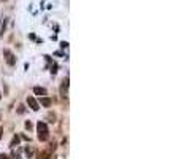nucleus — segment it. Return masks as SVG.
<instances>
[{"mask_svg": "<svg viewBox=\"0 0 181 159\" xmlns=\"http://www.w3.org/2000/svg\"><path fill=\"white\" fill-rule=\"evenodd\" d=\"M24 111H26L24 105H19V107H18V113H19V115H22V113H24Z\"/></svg>", "mask_w": 181, "mask_h": 159, "instance_id": "nucleus-11", "label": "nucleus"}, {"mask_svg": "<svg viewBox=\"0 0 181 159\" xmlns=\"http://www.w3.org/2000/svg\"><path fill=\"white\" fill-rule=\"evenodd\" d=\"M40 102H41V105L43 107H51V103H53V100L49 99V97H46V96H43V97H40Z\"/></svg>", "mask_w": 181, "mask_h": 159, "instance_id": "nucleus-6", "label": "nucleus"}, {"mask_svg": "<svg viewBox=\"0 0 181 159\" xmlns=\"http://www.w3.org/2000/svg\"><path fill=\"white\" fill-rule=\"evenodd\" d=\"M26 129H32V123H30V121H27V123H26Z\"/></svg>", "mask_w": 181, "mask_h": 159, "instance_id": "nucleus-12", "label": "nucleus"}, {"mask_svg": "<svg viewBox=\"0 0 181 159\" xmlns=\"http://www.w3.org/2000/svg\"><path fill=\"white\" fill-rule=\"evenodd\" d=\"M68 84H70L68 78H64L62 84H60V96H62V97H67V91H68Z\"/></svg>", "mask_w": 181, "mask_h": 159, "instance_id": "nucleus-3", "label": "nucleus"}, {"mask_svg": "<svg viewBox=\"0 0 181 159\" xmlns=\"http://www.w3.org/2000/svg\"><path fill=\"white\" fill-rule=\"evenodd\" d=\"M3 56H5V60L8 62V65H15L16 64V57L10 49H3Z\"/></svg>", "mask_w": 181, "mask_h": 159, "instance_id": "nucleus-2", "label": "nucleus"}, {"mask_svg": "<svg viewBox=\"0 0 181 159\" xmlns=\"http://www.w3.org/2000/svg\"><path fill=\"white\" fill-rule=\"evenodd\" d=\"M51 73H53V75H56V73H57V64H53V67H51Z\"/></svg>", "mask_w": 181, "mask_h": 159, "instance_id": "nucleus-10", "label": "nucleus"}, {"mask_svg": "<svg viewBox=\"0 0 181 159\" xmlns=\"http://www.w3.org/2000/svg\"><path fill=\"white\" fill-rule=\"evenodd\" d=\"M26 156H27L29 159L33 156V148L32 147H26Z\"/></svg>", "mask_w": 181, "mask_h": 159, "instance_id": "nucleus-8", "label": "nucleus"}, {"mask_svg": "<svg viewBox=\"0 0 181 159\" xmlns=\"http://www.w3.org/2000/svg\"><path fill=\"white\" fill-rule=\"evenodd\" d=\"M0 100H2V94H0Z\"/></svg>", "mask_w": 181, "mask_h": 159, "instance_id": "nucleus-16", "label": "nucleus"}, {"mask_svg": "<svg viewBox=\"0 0 181 159\" xmlns=\"http://www.w3.org/2000/svg\"><path fill=\"white\" fill-rule=\"evenodd\" d=\"M3 2H5V0H3Z\"/></svg>", "mask_w": 181, "mask_h": 159, "instance_id": "nucleus-17", "label": "nucleus"}, {"mask_svg": "<svg viewBox=\"0 0 181 159\" xmlns=\"http://www.w3.org/2000/svg\"><path fill=\"white\" fill-rule=\"evenodd\" d=\"M38 159H53V158H51V153H49V151H41V153L38 154Z\"/></svg>", "mask_w": 181, "mask_h": 159, "instance_id": "nucleus-7", "label": "nucleus"}, {"mask_svg": "<svg viewBox=\"0 0 181 159\" xmlns=\"http://www.w3.org/2000/svg\"><path fill=\"white\" fill-rule=\"evenodd\" d=\"M27 103H29V107L32 108L33 111H38V110H40V105H38V102L35 100V97L29 96V97H27Z\"/></svg>", "mask_w": 181, "mask_h": 159, "instance_id": "nucleus-4", "label": "nucleus"}, {"mask_svg": "<svg viewBox=\"0 0 181 159\" xmlns=\"http://www.w3.org/2000/svg\"><path fill=\"white\" fill-rule=\"evenodd\" d=\"M2 135H3V127H0V138H2Z\"/></svg>", "mask_w": 181, "mask_h": 159, "instance_id": "nucleus-15", "label": "nucleus"}, {"mask_svg": "<svg viewBox=\"0 0 181 159\" xmlns=\"http://www.w3.org/2000/svg\"><path fill=\"white\" fill-rule=\"evenodd\" d=\"M60 46H62V48H67V46H68V43H65V42H62V43H60Z\"/></svg>", "mask_w": 181, "mask_h": 159, "instance_id": "nucleus-14", "label": "nucleus"}, {"mask_svg": "<svg viewBox=\"0 0 181 159\" xmlns=\"http://www.w3.org/2000/svg\"><path fill=\"white\" fill-rule=\"evenodd\" d=\"M0 159H11V158H10L8 154H3V153H2V154H0Z\"/></svg>", "mask_w": 181, "mask_h": 159, "instance_id": "nucleus-13", "label": "nucleus"}, {"mask_svg": "<svg viewBox=\"0 0 181 159\" xmlns=\"http://www.w3.org/2000/svg\"><path fill=\"white\" fill-rule=\"evenodd\" d=\"M19 143V137H18V135H15V138H13V140H11V143H10V147H11V148H15L16 147V145H18Z\"/></svg>", "mask_w": 181, "mask_h": 159, "instance_id": "nucleus-9", "label": "nucleus"}, {"mask_svg": "<svg viewBox=\"0 0 181 159\" xmlns=\"http://www.w3.org/2000/svg\"><path fill=\"white\" fill-rule=\"evenodd\" d=\"M37 131H38V140L40 142H48L49 140V131H48L46 123L38 121V124H37Z\"/></svg>", "mask_w": 181, "mask_h": 159, "instance_id": "nucleus-1", "label": "nucleus"}, {"mask_svg": "<svg viewBox=\"0 0 181 159\" xmlns=\"http://www.w3.org/2000/svg\"><path fill=\"white\" fill-rule=\"evenodd\" d=\"M33 92H35L38 97H43V96H46V94H48V91H46L45 87H40V86H37V87H33Z\"/></svg>", "mask_w": 181, "mask_h": 159, "instance_id": "nucleus-5", "label": "nucleus"}]
</instances>
